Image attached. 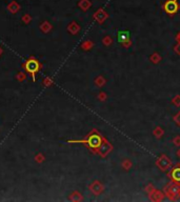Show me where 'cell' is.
Segmentation results:
<instances>
[{
    "instance_id": "obj_1",
    "label": "cell",
    "mask_w": 180,
    "mask_h": 202,
    "mask_svg": "<svg viewBox=\"0 0 180 202\" xmlns=\"http://www.w3.org/2000/svg\"><path fill=\"white\" fill-rule=\"evenodd\" d=\"M24 68H26V72H29L30 74L33 76V79L35 80L36 74L40 71V63L38 60L34 59V58H31L27 61L24 63Z\"/></svg>"
},
{
    "instance_id": "obj_8",
    "label": "cell",
    "mask_w": 180,
    "mask_h": 202,
    "mask_svg": "<svg viewBox=\"0 0 180 202\" xmlns=\"http://www.w3.org/2000/svg\"><path fill=\"white\" fill-rule=\"evenodd\" d=\"M40 30L42 32H44V33H48V32H50L52 30V24L49 23L48 21H44L43 23L40 26Z\"/></svg>"
},
{
    "instance_id": "obj_5",
    "label": "cell",
    "mask_w": 180,
    "mask_h": 202,
    "mask_svg": "<svg viewBox=\"0 0 180 202\" xmlns=\"http://www.w3.org/2000/svg\"><path fill=\"white\" fill-rule=\"evenodd\" d=\"M7 10H9L12 14H16L17 12H19V10H20V4L16 1H12V2H10L9 5H7Z\"/></svg>"
},
{
    "instance_id": "obj_9",
    "label": "cell",
    "mask_w": 180,
    "mask_h": 202,
    "mask_svg": "<svg viewBox=\"0 0 180 202\" xmlns=\"http://www.w3.org/2000/svg\"><path fill=\"white\" fill-rule=\"evenodd\" d=\"M172 177L175 181L180 182V167L174 168L173 171H172Z\"/></svg>"
},
{
    "instance_id": "obj_6",
    "label": "cell",
    "mask_w": 180,
    "mask_h": 202,
    "mask_svg": "<svg viewBox=\"0 0 180 202\" xmlns=\"http://www.w3.org/2000/svg\"><path fill=\"white\" fill-rule=\"evenodd\" d=\"M94 17H95L96 20H98L99 22H102L103 20H106V19H107V13L104 12L103 10L100 9L98 12H96L95 14H94Z\"/></svg>"
},
{
    "instance_id": "obj_3",
    "label": "cell",
    "mask_w": 180,
    "mask_h": 202,
    "mask_svg": "<svg viewBox=\"0 0 180 202\" xmlns=\"http://www.w3.org/2000/svg\"><path fill=\"white\" fill-rule=\"evenodd\" d=\"M179 9V5L177 3L176 0H168L164 3V11L170 15L177 13V11Z\"/></svg>"
},
{
    "instance_id": "obj_15",
    "label": "cell",
    "mask_w": 180,
    "mask_h": 202,
    "mask_svg": "<svg viewBox=\"0 0 180 202\" xmlns=\"http://www.w3.org/2000/svg\"><path fill=\"white\" fill-rule=\"evenodd\" d=\"M177 121H178V122L180 123V114H179L178 116H177Z\"/></svg>"
},
{
    "instance_id": "obj_2",
    "label": "cell",
    "mask_w": 180,
    "mask_h": 202,
    "mask_svg": "<svg viewBox=\"0 0 180 202\" xmlns=\"http://www.w3.org/2000/svg\"><path fill=\"white\" fill-rule=\"evenodd\" d=\"M84 142L87 143L90 148H100L102 139H101V137L99 136L98 134H93V135H91V136H88V140L84 141Z\"/></svg>"
},
{
    "instance_id": "obj_11",
    "label": "cell",
    "mask_w": 180,
    "mask_h": 202,
    "mask_svg": "<svg viewBox=\"0 0 180 202\" xmlns=\"http://www.w3.org/2000/svg\"><path fill=\"white\" fill-rule=\"evenodd\" d=\"M22 21H23L24 23L29 24L30 22L32 21V17H31V15H29V14H26V15H23V16H22Z\"/></svg>"
},
{
    "instance_id": "obj_10",
    "label": "cell",
    "mask_w": 180,
    "mask_h": 202,
    "mask_svg": "<svg viewBox=\"0 0 180 202\" xmlns=\"http://www.w3.org/2000/svg\"><path fill=\"white\" fill-rule=\"evenodd\" d=\"M69 31H70L72 34H76L77 32L79 31V26H78V24L76 23V22H72V23L69 26Z\"/></svg>"
},
{
    "instance_id": "obj_13",
    "label": "cell",
    "mask_w": 180,
    "mask_h": 202,
    "mask_svg": "<svg viewBox=\"0 0 180 202\" xmlns=\"http://www.w3.org/2000/svg\"><path fill=\"white\" fill-rule=\"evenodd\" d=\"M16 78H17V80H19V81H22V80L26 79V74H24V73H21V72H20V73L17 74Z\"/></svg>"
},
{
    "instance_id": "obj_7",
    "label": "cell",
    "mask_w": 180,
    "mask_h": 202,
    "mask_svg": "<svg viewBox=\"0 0 180 202\" xmlns=\"http://www.w3.org/2000/svg\"><path fill=\"white\" fill-rule=\"evenodd\" d=\"M78 5H79V7L81 10L87 11L88 7H91V1H90V0H80Z\"/></svg>"
},
{
    "instance_id": "obj_12",
    "label": "cell",
    "mask_w": 180,
    "mask_h": 202,
    "mask_svg": "<svg viewBox=\"0 0 180 202\" xmlns=\"http://www.w3.org/2000/svg\"><path fill=\"white\" fill-rule=\"evenodd\" d=\"M35 161L37 162H43L44 161V156L42 154H37L35 156Z\"/></svg>"
},
{
    "instance_id": "obj_16",
    "label": "cell",
    "mask_w": 180,
    "mask_h": 202,
    "mask_svg": "<svg viewBox=\"0 0 180 202\" xmlns=\"http://www.w3.org/2000/svg\"><path fill=\"white\" fill-rule=\"evenodd\" d=\"M2 52H3V49H2V48H1V46H0V56H1V55H2Z\"/></svg>"
},
{
    "instance_id": "obj_14",
    "label": "cell",
    "mask_w": 180,
    "mask_h": 202,
    "mask_svg": "<svg viewBox=\"0 0 180 202\" xmlns=\"http://www.w3.org/2000/svg\"><path fill=\"white\" fill-rule=\"evenodd\" d=\"M52 82H53V81H52L50 78H45L43 80V84L45 85V87H50V85L52 84Z\"/></svg>"
},
{
    "instance_id": "obj_4",
    "label": "cell",
    "mask_w": 180,
    "mask_h": 202,
    "mask_svg": "<svg viewBox=\"0 0 180 202\" xmlns=\"http://www.w3.org/2000/svg\"><path fill=\"white\" fill-rule=\"evenodd\" d=\"M117 38H118L119 43L127 44V43L130 42V32H127V31L119 32L118 35H117Z\"/></svg>"
}]
</instances>
